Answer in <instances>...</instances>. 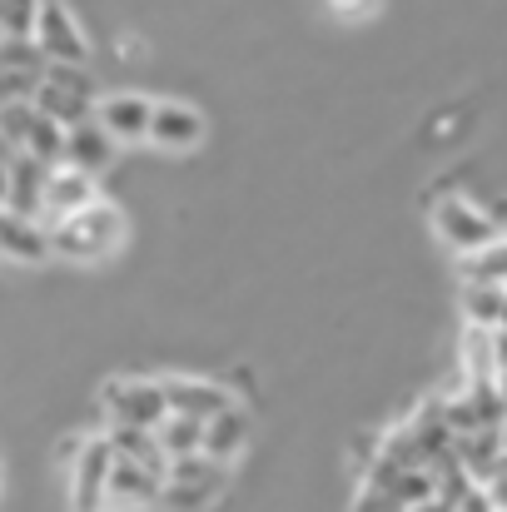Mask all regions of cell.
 <instances>
[{"instance_id": "1", "label": "cell", "mask_w": 507, "mask_h": 512, "mask_svg": "<svg viewBox=\"0 0 507 512\" xmlns=\"http://www.w3.org/2000/svg\"><path fill=\"white\" fill-rule=\"evenodd\" d=\"M45 234H50V254H60V259H105L125 239V214L115 204L95 199V204H85L80 214L60 219Z\"/></svg>"}, {"instance_id": "2", "label": "cell", "mask_w": 507, "mask_h": 512, "mask_svg": "<svg viewBox=\"0 0 507 512\" xmlns=\"http://www.w3.org/2000/svg\"><path fill=\"white\" fill-rule=\"evenodd\" d=\"M90 95H95V85H90L85 65H50L30 105H35L40 115H50L55 125L70 130V125L90 120Z\"/></svg>"}, {"instance_id": "3", "label": "cell", "mask_w": 507, "mask_h": 512, "mask_svg": "<svg viewBox=\"0 0 507 512\" xmlns=\"http://www.w3.org/2000/svg\"><path fill=\"white\" fill-rule=\"evenodd\" d=\"M224 488V463H214L209 453H189V458H169L165 468V498L174 512H199L214 493Z\"/></svg>"}, {"instance_id": "4", "label": "cell", "mask_w": 507, "mask_h": 512, "mask_svg": "<svg viewBox=\"0 0 507 512\" xmlns=\"http://www.w3.org/2000/svg\"><path fill=\"white\" fill-rule=\"evenodd\" d=\"M433 229L458 254H473V249H483V244L498 239V219L488 209H478L473 199H463V194H448V199L433 204Z\"/></svg>"}, {"instance_id": "5", "label": "cell", "mask_w": 507, "mask_h": 512, "mask_svg": "<svg viewBox=\"0 0 507 512\" xmlns=\"http://www.w3.org/2000/svg\"><path fill=\"white\" fill-rule=\"evenodd\" d=\"M30 40L40 45V55L50 65H85L90 60V40H85V30H80V20L70 15L65 0H40Z\"/></svg>"}, {"instance_id": "6", "label": "cell", "mask_w": 507, "mask_h": 512, "mask_svg": "<svg viewBox=\"0 0 507 512\" xmlns=\"http://www.w3.org/2000/svg\"><path fill=\"white\" fill-rule=\"evenodd\" d=\"M105 408H110V428H160L169 418L165 383H145V378H125L105 388Z\"/></svg>"}, {"instance_id": "7", "label": "cell", "mask_w": 507, "mask_h": 512, "mask_svg": "<svg viewBox=\"0 0 507 512\" xmlns=\"http://www.w3.org/2000/svg\"><path fill=\"white\" fill-rule=\"evenodd\" d=\"M110 468H115V448L110 438H90L75 453V473H70V508L75 512H100L110 493Z\"/></svg>"}, {"instance_id": "8", "label": "cell", "mask_w": 507, "mask_h": 512, "mask_svg": "<svg viewBox=\"0 0 507 512\" xmlns=\"http://www.w3.org/2000/svg\"><path fill=\"white\" fill-rule=\"evenodd\" d=\"M160 498H165V468H150V463H135V458H115L105 508H150Z\"/></svg>"}, {"instance_id": "9", "label": "cell", "mask_w": 507, "mask_h": 512, "mask_svg": "<svg viewBox=\"0 0 507 512\" xmlns=\"http://www.w3.org/2000/svg\"><path fill=\"white\" fill-rule=\"evenodd\" d=\"M100 194H95V174H80L70 170V165H55L50 179H45V204H40V224L45 229H55L60 219H70V214H80L85 204H95Z\"/></svg>"}, {"instance_id": "10", "label": "cell", "mask_w": 507, "mask_h": 512, "mask_svg": "<svg viewBox=\"0 0 507 512\" xmlns=\"http://www.w3.org/2000/svg\"><path fill=\"white\" fill-rule=\"evenodd\" d=\"M115 145L120 140L90 115V120H80V125L65 130V160L60 165H70V170H80V174H100V170H110Z\"/></svg>"}, {"instance_id": "11", "label": "cell", "mask_w": 507, "mask_h": 512, "mask_svg": "<svg viewBox=\"0 0 507 512\" xmlns=\"http://www.w3.org/2000/svg\"><path fill=\"white\" fill-rule=\"evenodd\" d=\"M95 120H100L115 140H150L155 100H145V95H110V100H100Z\"/></svg>"}, {"instance_id": "12", "label": "cell", "mask_w": 507, "mask_h": 512, "mask_svg": "<svg viewBox=\"0 0 507 512\" xmlns=\"http://www.w3.org/2000/svg\"><path fill=\"white\" fill-rule=\"evenodd\" d=\"M150 140L160 150H194L204 140V115L189 110V105H174V100H160L155 105V120H150Z\"/></svg>"}, {"instance_id": "13", "label": "cell", "mask_w": 507, "mask_h": 512, "mask_svg": "<svg viewBox=\"0 0 507 512\" xmlns=\"http://www.w3.org/2000/svg\"><path fill=\"white\" fill-rule=\"evenodd\" d=\"M0 254L20 259V264H40L50 259V234L40 219H25L15 209H0Z\"/></svg>"}, {"instance_id": "14", "label": "cell", "mask_w": 507, "mask_h": 512, "mask_svg": "<svg viewBox=\"0 0 507 512\" xmlns=\"http://www.w3.org/2000/svg\"><path fill=\"white\" fill-rule=\"evenodd\" d=\"M165 398L169 413H184V418H199V423H209L214 413L229 408V388H219L209 378H174V383H165Z\"/></svg>"}, {"instance_id": "15", "label": "cell", "mask_w": 507, "mask_h": 512, "mask_svg": "<svg viewBox=\"0 0 507 512\" xmlns=\"http://www.w3.org/2000/svg\"><path fill=\"white\" fill-rule=\"evenodd\" d=\"M50 170H55V165H45V160L15 155V160H10V204H5V209H15V214H25V219H40Z\"/></svg>"}, {"instance_id": "16", "label": "cell", "mask_w": 507, "mask_h": 512, "mask_svg": "<svg viewBox=\"0 0 507 512\" xmlns=\"http://www.w3.org/2000/svg\"><path fill=\"white\" fill-rule=\"evenodd\" d=\"M244 448H249V413L229 403L224 413H214V418L204 423V453L229 468V458H239Z\"/></svg>"}, {"instance_id": "17", "label": "cell", "mask_w": 507, "mask_h": 512, "mask_svg": "<svg viewBox=\"0 0 507 512\" xmlns=\"http://www.w3.org/2000/svg\"><path fill=\"white\" fill-rule=\"evenodd\" d=\"M463 279L468 284H483V289H507V239L503 234L493 244L463 254Z\"/></svg>"}, {"instance_id": "18", "label": "cell", "mask_w": 507, "mask_h": 512, "mask_svg": "<svg viewBox=\"0 0 507 512\" xmlns=\"http://www.w3.org/2000/svg\"><path fill=\"white\" fill-rule=\"evenodd\" d=\"M155 438H160V453H165V458L204 453V423H199V418H184V413H169L165 423L155 428Z\"/></svg>"}, {"instance_id": "19", "label": "cell", "mask_w": 507, "mask_h": 512, "mask_svg": "<svg viewBox=\"0 0 507 512\" xmlns=\"http://www.w3.org/2000/svg\"><path fill=\"white\" fill-rule=\"evenodd\" d=\"M115 458H135V463H150V468H169V458L160 453V438L150 428H110L105 433Z\"/></svg>"}, {"instance_id": "20", "label": "cell", "mask_w": 507, "mask_h": 512, "mask_svg": "<svg viewBox=\"0 0 507 512\" xmlns=\"http://www.w3.org/2000/svg\"><path fill=\"white\" fill-rule=\"evenodd\" d=\"M463 314H468V324H473V329H498V324H503V289H483V284H468Z\"/></svg>"}, {"instance_id": "21", "label": "cell", "mask_w": 507, "mask_h": 512, "mask_svg": "<svg viewBox=\"0 0 507 512\" xmlns=\"http://www.w3.org/2000/svg\"><path fill=\"white\" fill-rule=\"evenodd\" d=\"M40 15V0H0V30L5 35H30Z\"/></svg>"}, {"instance_id": "22", "label": "cell", "mask_w": 507, "mask_h": 512, "mask_svg": "<svg viewBox=\"0 0 507 512\" xmlns=\"http://www.w3.org/2000/svg\"><path fill=\"white\" fill-rule=\"evenodd\" d=\"M378 5H383V0H329V10H334L338 20H368Z\"/></svg>"}, {"instance_id": "23", "label": "cell", "mask_w": 507, "mask_h": 512, "mask_svg": "<svg viewBox=\"0 0 507 512\" xmlns=\"http://www.w3.org/2000/svg\"><path fill=\"white\" fill-rule=\"evenodd\" d=\"M483 493H488V508L493 512H507V468L498 473V478H488V483H483Z\"/></svg>"}, {"instance_id": "24", "label": "cell", "mask_w": 507, "mask_h": 512, "mask_svg": "<svg viewBox=\"0 0 507 512\" xmlns=\"http://www.w3.org/2000/svg\"><path fill=\"white\" fill-rule=\"evenodd\" d=\"M10 204V165H0V209Z\"/></svg>"}, {"instance_id": "25", "label": "cell", "mask_w": 507, "mask_h": 512, "mask_svg": "<svg viewBox=\"0 0 507 512\" xmlns=\"http://www.w3.org/2000/svg\"><path fill=\"white\" fill-rule=\"evenodd\" d=\"M15 155H20V150H15V145H10V140H5V135H0V165H10V160H15Z\"/></svg>"}, {"instance_id": "26", "label": "cell", "mask_w": 507, "mask_h": 512, "mask_svg": "<svg viewBox=\"0 0 507 512\" xmlns=\"http://www.w3.org/2000/svg\"><path fill=\"white\" fill-rule=\"evenodd\" d=\"M498 329H507V289H503V324H498Z\"/></svg>"}, {"instance_id": "27", "label": "cell", "mask_w": 507, "mask_h": 512, "mask_svg": "<svg viewBox=\"0 0 507 512\" xmlns=\"http://www.w3.org/2000/svg\"><path fill=\"white\" fill-rule=\"evenodd\" d=\"M498 433H503V453H507V413H503V428H498Z\"/></svg>"}, {"instance_id": "28", "label": "cell", "mask_w": 507, "mask_h": 512, "mask_svg": "<svg viewBox=\"0 0 507 512\" xmlns=\"http://www.w3.org/2000/svg\"><path fill=\"white\" fill-rule=\"evenodd\" d=\"M0 40H5V30H0Z\"/></svg>"}]
</instances>
